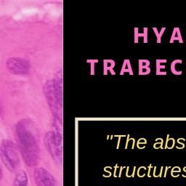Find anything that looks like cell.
Masks as SVG:
<instances>
[{
  "mask_svg": "<svg viewBox=\"0 0 186 186\" xmlns=\"http://www.w3.org/2000/svg\"><path fill=\"white\" fill-rule=\"evenodd\" d=\"M16 136L20 154L28 167H34L39 160L38 138L34 124L23 119L17 124Z\"/></svg>",
  "mask_w": 186,
  "mask_h": 186,
  "instance_id": "6da1fadb",
  "label": "cell"
},
{
  "mask_svg": "<svg viewBox=\"0 0 186 186\" xmlns=\"http://www.w3.org/2000/svg\"><path fill=\"white\" fill-rule=\"evenodd\" d=\"M0 158L10 172H14L19 165L20 158L17 145L10 140H4L0 145Z\"/></svg>",
  "mask_w": 186,
  "mask_h": 186,
  "instance_id": "7a4b0ae2",
  "label": "cell"
},
{
  "mask_svg": "<svg viewBox=\"0 0 186 186\" xmlns=\"http://www.w3.org/2000/svg\"><path fill=\"white\" fill-rule=\"evenodd\" d=\"M43 92L52 113L55 115L59 108V93L55 80H48L43 86Z\"/></svg>",
  "mask_w": 186,
  "mask_h": 186,
  "instance_id": "3957f363",
  "label": "cell"
},
{
  "mask_svg": "<svg viewBox=\"0 0 186 186\" xmlns=\"http://www.w3.org/2000/svg\"><path fill=\"white\" fill-rule=\"evenodd\" d=\"M8 71L14 75H26L31 69L30 63L22 57H10L6 62Z\"/></svg>",
  "mask_w": 186,
  "mask_h": 186,
  "instance_id": "277c9868",
  "label": "cell"
},
{
  "mask_svg": "<svg viewBox=\"0 0 186 186\" xmlns=\"http://www.w3.org/2000/svg\"><path fill=\"white\" fill-rule=\"evenodd\" d=\"M44 142L52 158H53L54 160L57 161L59 159V153L60 151L57 133L52 131L47 132L44 137Z\"/></svg>",
  "mask_w": 186,
  "mask_h": 186,
  "instance_id": "5b68a950",
  "label": "cell"
},
{
  "mask_svg": "<svg viewBox=\"0 0 186 186\" xmlns=\"http://www.w3.org/2000/svg\"><path fill=\"white\" fill-rule=\"evenodd\" d=\"M34 178L36 186H57L54 177L44 168H36L34 172Z\"/></svg>",
  "mask_w": 186,
  "mask_h": 186,
  "instance_id": "8992f818",
  "label": "cell"
},
{
  "mask_svg": "<svg viewBox=\"0 0 186 186\" xmlns=\"http://www.w3.org/2000/svg\"><path fill=\"white\" fill-rule=\"evenodd\" d=\"M28 185V175L24 170H20L16 174L13 186Z\"/></svg>",
  "mask_w": 186,
  "mask_h": 186,
  "instance_id": "52a82bcc",
  "label": "cell"
},
{
  "mask_svg": "<svg viewBox=\"0 0 186 186\" xmlns=\"http://www.w3.org/2000/svg\"><path fill=\"white\" fill-rule=\"evenodd\" d=\"M150 73V61L148 60H139V75L145 76Z\"/></svg>",
  "mask_w": 186,
  "mask_h": 186,
  "instance_id": "ba28073f",
  "label": "cell"
},
{
  "mask_svg": "<svg viewBox=\"0 0 186 186\" xmlns=\"http://www.w3.org/2000/svg\"><path fill=\"white\" fill-rule=\"evenodd\" d=\"M115 67V61L112 60H103V74L107 75L108 71L110 72L111 75H116V73L114 71Z\"/></svg>",
  "mask_w": 186,
  "mask_h": 186,
  "instance_id": "9c48e42d",
  "label": "cell"
},
{
  "mask_svg": "<svg viewBox=\"0 0 186 186\" xmlns=\"http://www.w3.org/2000/svg\"><path fill=\"white\" fill-rule=\"evenodd\" d=\"M148 29L144 28L143 29V33L142 34H139L138 28H135V43H138V38L140 36H142L144 39L143 42L147 43L148 42Z\"/></svg>",
  "mask_w": 186,
  "mask_h": 186,
  "instance_id": "30bf717a",
  "label": "cell"
},
{
  "mask_svg": "<svg viewBox=\"0 0 186 186\" xmlns=\"http://www.w3.org/2000/svg\"><path fill=\"white\" fill-rule=\"evenodd\" d=\"M174 41H178L180 43H183V41H184L183 38H182V35L180 33V29L177 28V27L174 29L173 33H172V36H171L169 43H173Z\"/></svg>",
  "mask_w": 186,
  "mask_h": 186,
  "instance_id": "8fae6325",
  "label": "cell"
},
{
  "mask_svg": "<svg viewBox=\"0 0 186 186\" xmlns=\"http://www.w3.org/2000/svg\"><path fill=\"white\" fill-rule=\"evenodd\" d=\"M125 72H128L132 76L134 75V73L132 71V66H131L129 60H125L124 61L123 66H122L121 72H120V75L122 76Z\"/></svg>",
  "mask_w": 186,
  "mask_h": 186,
  "instance_id": "7c38bea8",
  "label": "cell"
},
{
  "mask_svg": "<svg viewBox=\"0 0 186 186\" xmlns=\"http://www.w3.org/2000/svg\"><path fill=\"white\" fill-rule=\"evenodd\" d=\"M167 63V60H156V75L158 76H163L167 75L166 71H161L162 69L166 68V65H161V63Z\"/></svg>",
  "mask_w": 186,
  "mask_h": 186,
  "instance_id": "4fadbf2b",
  "label": "cell"
},
{
  "mask_svg": "<svg viewBox=\"0 0 186 186\" xmlns=\"http://www.w3.org/2000/svg\"><path fill=\"white\" fill-rule=\"evenodd\" d=\"M182 63H183V61L181 60H174L173 62H172L170 66L171 72L173 74H174V75H177V76H180V75H181L183 72H182V71H178L177 69L176 66L178 63H181V64H182Z\"/></svg>",
  "mask_w": 186,
  "mask_h": 186,
  "instance_id": "5bb4252c",
  "label": "cell"
},
{
  "mask_svg": "<svg viewBox=\"0 0 186 186\" xmlns=\"http://www.w3.org/2000/svg\"><path fill=\"white\" fill-rule=\"evenodd\" d=\"M153 31H154V33L156 34V37H157V43H161V36H162V35H163V34H164V32L165 31V30H166V28H162L161 29V30L160 31V32L158 31V30L156 28H153Z\"/></svg>",
  "mask_w": 186,
  "mask_h": 186,
  "instance_id": "9a60e30c",
  "label": "cell"
},
{
  "mask_svg": "<svg viewBox=\"0 0 186 186\" xmlns=\"http://www.w3.org/2000/svg\"><path fill=\"white\" fill-rule=\"evenodd\" d=\"M98 60H88L87 63H90V74L94 75L95 74V63H98Z\"/></svg>",
  "mask_w": 186,
  "mask_h": 186,
  "instance_id": "2e32d148",
  "label": "cell"
},
{
  "mask_svg": "<svg viewBox=\"0 0 186 186\" xmlns=\"http://www.w3.org/2000/svg\"><path fill=\"white\" fill-rule=\"evenodd\" d=\"M142 138H140V140H138V141H137V147L138 148H140V147L139 146V144H140V143H142H142H143V144H146V143H147V140H146L145 139H144L143 141H142Z\"/></svg>",
  "mask_w": 186,
  "mask_h": 186,
  "instance_id": "e0dca14e",
  "label": "cell"
},
{
  "mask_svg": "<svg viewBox=\"0 0 186 186\" xmlns=\"http://www.w3.org/2000/svg\"><path fill=\"white\" fill-rule=\"evenodd\" d=\"M115 137H119V140H118V144H117V147H116L117 149H119V144H120V141H121V138L122 137H125V135H115Z\"/></svg>",
  "mask_w": 186,
  "mask_h": 186,
  "instance_id": "ac0fdd59",
  "label": "cell"
},
{
  "mask_svg": "<svg viewBox=\"0 0 186 186\" xmlns=\"http://www.w3.org/2000/svg\"><path fill=\"white\" fill-rule=\"evenodd\" d=\"M118 168V165L117 164H116V166L114 167V177H116V169Z\"/></svg>",
  "mask_w": 186,
  "mask_h": 186,
  "instance_id": "d6986e66",
  "label": "cell"
},
{
  "mask_svg": "<svg viewBox=\"0 0 186 186\" xmlns=\"http://www.w3.org/2000/svg\"><path fill=\"white\" fill-rule=\"evenodd\" d=\"M129 135H127V140H126V145H125V149L127 148V146H128V143H129Z\"/></svg>",
  "mask_w": 186,
  "mask_h": 186,
  "instance_id": "ffe728a7",
  "label": "cell"
},
{
  "mask_svg": "<svg viewBox=\"0 0 186 186\" xmlns=\"http://www.w3.org/2000/svg\"><path fill=\"white\" fill-rule=\"evenodd\" d=\"M151 164H150V166L148 167V177H151V174H150V172H151Z\"/></svg>",
  "mask_w": 186,
  "mask_h": 186,
  "instance_id": "44dd1931",
  "label": "cell"
},
{
  "mask_svg": "<svg viewBox=\"0 0 186 186\" xmlns=\"http://www.w3.org/2000/svg\"><path fill=\"white\" fill-rule=\"evenodd\" d=\"M123 169H125V167H121V168H120L119 174V177H121V172H122V170H123Z\"/></svg>",
  "mask_w": 186,
  "mask_h": 186,
  "instance_id": "7402d4cb",
  "label": "cell"
},
{
  "mask_svg": "<svg viewBox=\"0 0 186 186\" xmlns=\"http://www.w3.org/2000/svg\"><path fill=\"white\" fill-rule=\"evenodd\" d=\"M169 135H167V138L166 140V143H165V147L164 148H167V142L169 141Z\"/></svg>",
  "mask_w": 186,
  "mask_h": 186,
  "instance_id": "603a6c76",
  "label": "cell"
},
{
  "mask_svg": "<svg viewBox=\"0 0 186 186\" xmlns=\"http://www.w3.org/2000/svg\"><path fill=\"white\" fill-rule=\"evenodd\" d=\"M129 167H126V177H129Z\"/></svg>",
  "mask_w": 186,
  "mask_h": 186,
  "instance_id": "cb8c5ba5",
  "label": "cell"
},
{
  "mask_svg": "<svg viewBox=\"0 0 186 186\" xmlns=\"http://www.w3.org/2000/svg\"><path fill=\"white\" fill-rule=\"evenodd\" d=\"M132 148L134 149V148H135V140L134 138H132Z\"/></svg>",
  "mask_w": 186,
  "mask_h": 186,
  "instance_id": "d4e9b609",
  "label": "cell"
},
{
  "mask_svg": "<svg viewBox=\"0 0 186 186\" xmlns=\"http://www.w3.org/2000/svg\"><path fill=\"white\" fill-rule=\"evenodd\" d=\"M169 167H166V169H165V172H164V177H167V170H168V169H169Z\"/></svg>",
  "mask_w": 186,
  "mask_h": 186,
  "instance_id": "484cf974",
  "label": "cell"
},
{
  "mask_svg": "<svg viewBox=\"0 0 186 186\" xmlns=\"http://www.w3.org/2000/svg\"><path fill=\"white\" fill-rule=\"evenodd\" d=\"M163 169H164V167H161V171H160V173H159V174L158 175V177H161V174H162V171H163Z\"/></svg>",
  "mask_w": 186,
  "mask_h": 186,
  "instance_id": "4316f807",
  "label": "cell"
},
{
  "mask_svg": "<svg viewBox=\"0 0 186 186\" xmlns=\"http://www.w3.org/2000/svg\"><path fill=\"white\" fill-rule=\"evenodd\" d=\"M135 171H136V167H134V169H133V172H132V177H135Z\"/></svg>",
  "mask_w": 186,
  "mask_h": 186,
  "instance_id": "83f0119b",
  "label": "cell"
},
{
  "mask_svg": "<svg viewBox=\"0 0 186 186\" xmlns=\"http://www.w3.org/2000/svg\"><path fill=\"white\" fill-rule=\"evenodd\" d=\"M104 171H105V172H108V173L109 174V176H110V177L111 176V172H108V171L107 169H106V168H105V167L104 168Z\"/></svg>",
  "mask_w": 186,
  "mask_h": 186,
  "instance_id": "f1b7e54d",
  "label": "cell"
},
{
  "mask_svg": "<svg viewBox=\"0 0 186 186\" xmlns=\"http://www.w3.org/2000/svg\"><path fill=\"white\" fill-rule=\"evenodd\" d=\"M153 169H154V170H153V176L156 177V167H154Z\"/></svg>",
  "mask_w": 186,
  "mask_h": 186,
  "instance_id": "f546056e",
  "label": "cell"
},
{
  "mask_svg": "<svg viewBox=\"0 0 186 186\" xmlns=\"http://www.w3.org/2000/svg\"><path fill=\"white\" fill-rule=\"evenodd\" d=\"M2 169H1V167H0V180L2 179Z\"/></svg>",
  "mask_w": 186,
  "mask_h": 186,
  "instance_id": "4dcf8cb0",
  "label": "cell"
}]
</instances>
